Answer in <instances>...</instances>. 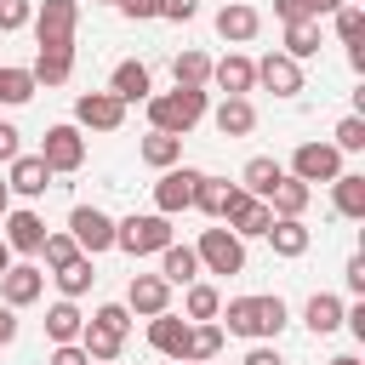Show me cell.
Returning <instances> with one entry per match:
<instances>
[{"label": "cell", "instance_id": "83f0119b", "mask_svg": "<svg viewBox=\"0 0 365 365\" xmlns=\"http://www.w3.org/2000/svg\"><path fill=\"white\" fill-rule=\"evenodd\" d=\"M217 354H222V325H211V319L188 325V354H182V365H211Z\"/></svg>", "mask_w": 365, "mask_h": 365}, {"label": "cell", "instance_id": "8d00e7d4", "mask_svg": "<svg viewBox=\"0 0 365 365\" xmlns=\"http://www.w3.org/2000/svg\"><path fill=\"white\" fill-rule=\"evenodd\" d=\"M34 91H40V86H34V74H29V68H11V63H0V103H6V108H23Z\"/></svg>", "mask_w": 365, "mask_h": 365}, {"label": "cell", "instance_id": "8992f818", "mask_svg": "<svg viewBox=\"0 0 365 365\" xmlns=\"http://www.w3.org/2000/svg\"><path fill=\"white\" fill-rule=\"evenodd\" d=\"M68 234H74L80 257H103V251H114V217L97 211V205H74V211H68Z\"/></svg>", "mask_w": 365, "mask_h": 365}, {"label": "cell", "instance_id": "6da1fadb", "mask_svg": "<svg viewBox=\"0 0 365 365\" xmlns=\"http://www.w3.org/2000/svg\"><path fill=\"white\" fill-rule=\"evenodd\" d=\"M228 336H251V342H274L285 331V302L279 297H234L228 308H217Z\"/></svg>", "mask_w": 365, "mask_h": 365}, {"label": "cell", "instance_id": "ba28073f", "mask_svg": "<svg viewBox=\"0 0 365 365\" xmlns=\"http://www.w3.org/2000/svg\"><path fill=\"white\" fill-rule=\"evenodd\" d=\"M74 125H86V131H120L125 125V103L114 91H80L74 97Z\"/></svg>", "mask_w": 365, "mask_h": 365}, {"label": "cell", "instance_id": "7402d4cb", "mask_svg": "<svg viewBox=\"0 0 365 365\" xmlns=\"http://www.w3.org/2000/svg\"><path fill=\"white\" fill-rule=\"evenodd\" d=\"M262 240H268V245H274V257H302V251H308V240H314V234H308V228H302V217H274V222H268V234H262Z\"/></svg>", "mask_w": 365, "mask_h": 365}, {"label": "cell", "instance_id": "74e56055", "mask_svg": "<svg viewBox=\"0 0 365 365\" xmlns=\"http://www.w3.org/2000/svg\"><path fill=\"white\" fill-rule=\"evenodd\" d=\"M314 51H319V23H285V57L302 63Z\"/></svg>", "mask_w": 365, "mask_h": 365}, {"label": "cell", "instance_id": "7c38bea8", "mask_svg": "<svg viewBox=\"0 0 365 365\" xmlns=\"http://www.w3.org/2000/svg\"><path fill=\"white\" fill-rule=\"evenodd\" d=\"M0 228H6L0 240H6L11 251H29V257H40L46 234H51V228H46V217H40V211H29V205H23V211H6V217H0Z\"/></svg>", "mask_w": 365, "mask_h": 365}, {"label": "cell", "instance_id": "30bf717a", "mask_svg": "<svg viewBox=\"0 0 365 365\" xmlns=\"http://www.w3.org/2000/svg\"><path fill=\"white\" fill-rule=\"evenodd\" d=\"M268 222H274V211H268V200H257V194H234V205L222 211V228L234 234V240H262L268 234Z\"/></svg>", "mask_w": 365, "mask_h": 365}, {"label": "cell", "instance_id": "ffe728a7", "mask_svg": "<svg viewBox=\"0 0 365 365\" xmlns=\"http://www.w3.org/2000/svg\"><path fill=\"white\" fill-rule=\"evenodd\" d=\"M6 188H11V194H23V200H40V194L51 188V171H46V160H40V154H17V160H11V177H6Z\"/></svg>", "mask_w": 365, "mask_h": 365}, {"label": "cell", "instance_id": "484cf974", "mask_svg": "<svg viewBox=\"0 0 365 365\" xmlns=\"http://www.w3.org/2000/svg\"><path fill=\"white\" fill-rule=\"evenodd\" d=\"M80 331H86V314H80L68 297L46 308V336H51V348H57V342H80Z\"/></svg>", "mask_w": 365, "mask_h": 365}, {"label": "cell", "instance_id": "cb8c5ba5", "mask_svg": "<svg viewBox=\"0 0 365 365\" xmlns=\"http://www.w3.org/2000/svg\"><path fill=\"white\" fill-rule=\"evenodd\" d=\"M211 120H217V131H222V137H251V125H257V108H251V97H222Z\"/></svg>", "mask_w": 365, "mask_h": 365}, {"label": "cell", "instance_id": "836d02e7", "mask_svg": "<svg viewBox=\"0 0 365 365\" xmlns=\"http://www.w3.org/2000/svg\"><path fill=\"white\" fill-rule=\"evenodd\" d=\"M34 86H63L74 74V51H34Z\"/></svg>", "mask_w": 365, "mask_h": 365}, {"label": "cell", "instance_id": "d6a6232c", "mask_svg": "<svg viewBox=\"0 0 365 365\" xmlns=\"http://www.w3.org/2000/svg\"><path fill=\"white\" fill-rule=\"evenodd\" d=\"M336 6H348V0H274V17H279V23H319V17H331Z\"/></svg>", "mask_w": 365, "mask_h": 365}, {"label": "cell", "instance_id": "8fae6325", "mask_svg": "<svg viewBox=\"0 0 365 365\" xmlns=\"http://www.w3.org/2000/svg\"><path fill=\"white\" fill-rule=\"evenodd\" d=\"M205 171H194V165H171L160 182H154V211L160 217H177V211H188L194 205V182H200Z\"/></svg>", "mask_w": 365, "mask_h": 365}, {"label": "cell", "instance_id": "52a82bcc", "mask_svg": "<svg viewBox=\"0 0 365 365\" xmlns=\"http://www.w3.org/2000/svg\"><path fill=\"white\" fill-rule=\"evenodd\" d=\"M194 257H200L205 274H245V240H234L228 228H205Z\"/></svg>", "mask_w": 365, "mask_h": 365}, {"label": "cell", "instance_id": "5bb4252c", "mask_svg": "<svg viewBox=\"0 0 365 365\" xmlns=\"http://www.w3.org/2000/svg\"><path fill=\"white\" fill-rule=\"evenodd\" d=\"M148 348H154L160 359H177V365H182V354H188V319L171 314V308L154 314V319H148Z\"/></svg>", "mask_w": 365, "mask_h": 365}, {"label": "cell", "instance_id": "7bdbcfd3", "mask_svg": "<svg viewBox=\"0 0 365 365\" xmlns=\"http://www.w3.org/2000/svg\"><path fill=\"white\" fill-rule=\"evenodd\" d=\"M91 319H97L103 331H114L120 342H125V331H131V308H125V302H103V308H97Z\"/></svg>", "mask_w": 365, "mask_h": 365}, {"label": "cell", "instance_id": "680465c9", "mask_svg": "<svg viewBox=\"0 0 365 365\" xmlns=\"http://www.w3.org/2000/svg\"><path fill=\"white\" fill-rule=\"evenodd\" d=\"M108 365H114V359H108Z\"/></svg>", "mask_w": 365, "mask_h": 365}, {"label": "cell", "instance_id": "5b68a950", "mask_svg": "<svg viewBox=\"0 0 365 365\" xmlns=\"http://www.w3.org/2000/svg\"><path fill=\"white\" fill-rule=\"evenodd\" d=\"M40 160H46V171H51V177H57V171H80V165H86V137H80V125H74V120L46 125Z\"/></svg>", "mask_w": 365, "mask_h": 365}, {"label": "cell", "instance_id": "ac0fdd59", "mask_svg": "<svg viewBox=\"0 0 365 365\" xmlns=\"http://www.w3.org/2000/svg\"><path fill=\"white\" fill-rule=\"evenodd\" d=\"M257 29H262V11H257V6H245V0L217 6V34H222V40L245 46V40H257Z\"/></svg>", "mask_w": 365, "mask_h": 365}, {"label": "cell", "instance_id": "f546056e", "mask_svg": "<svg viewBox=\"0 0 365 365\" xmlns=\"http://www.w3.org/2000/svg\"><path fill=\"white\" fill-rule=\"evenodd\" d=\"M279 177H285V165H279V160H268V154H257V160H245V171H240V182H245V194H257V200H268Z\"/></svg>", "mask_w": 365, "mask_h": 365}, {"label": "cell", "instance_id": "e575fe53", "mask_svg": "<svg viewBox=\"0 0 365 365\" xmlns=\"http://www.w3.org/2000/svg\"><path fill=\"white\" fill-rule=\"evenodd\" d=\"M137 154H143V160H148L154 171H171V165L182 160V137H165V131H148Z\"/></svg>", "mask_w": 365, "mask_h": 365}, {"label": "cell", "instance_id": "44dd1931", "mask_svg": "<svg viewBox=\"0 0 365 365\" xmlns=\"http://www.w3.org/2000/svg\"><path fill=\"white\" fill-rule=\"evenodd\" d=\"M342 314H348V302H342V297L314 291V297H308V308H302V325H308L314 336H331V331H342Z\"/></svg>", "mask_w": 365, "mask_h": 365}, {"label": "cell", "instance_id": "d590c367", "mask_svg": "<svg viewBox=\"0 0 365 365\" xmlns=\"http://www.w3.org/2000/svg\"><path fill=\"white\" fill-rule=\"evenodd\" d=\"M331 194H336V211H342V217H354V222L365 217V177H359V171H342V177L331 182Z\"/></svg>", "mask_w": 365, "mask_h": 365}, {"label": "cell", "instance_id": "277c9868", "mask_svg": "<svg viewBox=\"0 0 365 365\" xmlns=\"http://www.w3.org/2000/svg\"><path fill=\"white\" fill-rule=\"evenodd\" d=\"M114 245H120L125 257H160V251L171 245V217H160V211L125 217V222H114Z\"/></svg>", "mask_w": 365, "mask_h": 365}, {"label": "cell", "instance_id": "6f0895ef", "mask_svg": "<svg viewBox=\"0 0 365 365\" xmlns=\"http://www.w3.org/2000/svg\"><path fill=\"white\" fill-rule=\"evenodd\" d=\"M171 365H177V359H171Z\"/></svg>", "mask_w": 365, "mask_h": 365}, {"label": "cell", "instance_id": "f35d334b", "mask_svg": "<svg viewBox=\"0 0 365 365\" xmlns=\"http://www.w3.org/2000/svg\"><path fill=\"white\" fill-rule=\"evenodd\" d=\"M91 279H97V274H91V257H74L68 268H57V291H63L68 302H74V297H86V291H91Z\"/></svg>", "mask_w": 365, "mask_h": 365}, {"label": "cell", "instance_id": "b9f144b4", "mask_svg": "<svg viewBox=\"0 0 365 365\" xmlns=\"http://www.w3.org/2000/svg\"><path fill=\"white\" fill-rule=\"evenodd\" d=\"M40 257H46V268L57 274V268H68V262L80 257V245H74V234H46V245H40Z\"/></svg>", "mask_w": 365, "mask_h": 365}, {"label": "cell", "instance_id": "91938a15", "mask_svg": "<svg viewBox=\"0 0 365 365\" xmlns=\"http://www.w3.org/2000/svg\"><path fill=\"white\" fill-rule=\"evenodd\" d=\"M211 365H217V359H211Z\"/></svg>", "mask_w": 365, "mask_h": 365}, {"label": "cell", "instance_id": "4316f807", "mask_svg": "<svg viewBox=\"0 0 365 365\" xmlns=\"http://www.w3.org/2000/svg\"><path fill=\"white\" fill-rule=\"evenodd\" d=\"M308 200H314V188H308V182L279 177V182H274V194H268V211H274V217H302V211H308Z\"/></svg>", "mask_w": 365, "mask_h": 365}, {"label": "cell", "instance_id": "7dc6e473", "mask_svg": "<svg viewBox=\"0 0 365 365\" xmlns=\"http://www.w3.org/2000/svg\"><path fill=\"white\" fill-rule=\"evenodd\" d=\"M342 279H348V291H354V297H365V257H359V251L348 257V268H342Z\"/></svg>", "mask_w": 365, "mask_h": 365}, {"label": "cell", "instance_id": "f6af8a7d", "mask_svg": "<svg viewBox=\"0 0 365 365\" xmlns=\"http://www.w3.org/2000/svg\"><path fill=\"white\" fill-rule=\"evenodd\" d=\"M17 154H23V131H17V125H11V120H0V160H6V165H11V160H17Z\"/></svg>", "mask_w": 365, "mask_h": 365}, {"label": "cell", "instance_id": "9f6ffc18", "mask_svg": "<svg viewBox=\"0 0 365 365\" xmlns=\"http://www.w3.org/2000/svg\"><path fill=\"white\" fill-rule=\"evenodd\" d=\"M103 6H120V0H103Z\"/></svg>", "mask_w": 365, "mask_h": 365}, {"label": "cell", "instance_id": "ab89813d", "mask_svg": "<svg viewBox=\"0 0 365 365\" xmlns=\"http://www.w3.org/2000/svg\"><path fill=\"white\" fill-rule=\"evenodd\" d=\"M331 17H336V40H342V46L354 51V46L365 40V11H359V6H336Z\"/></svg>", "mask_w": 365, "mask_h": 365}, {"label": "cell", "instance_id": "11a10c76", "mask_svg": "<svg viewBox=\"0 0 365 365\" xmlns=\"http://www.w3.org/2000/svg\"><path fill=\"white\" fill-rule=\"evenodd\" d=\"M331 365H359V359H354V354H336V359H331Z\"/></svg>", "mask_w": 365, "mask_h": 365}, {"label": "cell", "instance_id": "c3c4849f", "mask_svg": "<svg viewBox=\"0 0 365 365\" xmlns=\"http://www.w3.org/2000/svg\"><path fill=\"white\" fill-rule=\"evenodd\" d=\"M200 11V0H160V17H171V23H188Z\"/></svg>", "mask_w": 365, "mask_h": 365}, {"label": "cell", "instance_id": "603a6c76", "mask_svg": "<svg viewBox=\"0 0 365 365\" xmlns=\"http://www.w3.org/2000/svg\"><path fill=\"white\" fill-rule=\"evenodd\" d=\"M160 279H165V285H194V279H200L194 245H177V240H171V245L160 251Z\"/></svg>", "mask_w": 365, "mask_h": 365}, {"label": "cell", "instance_id": "bcb514c9", "mask_svg": "<svg viewBox=\"0 0 365 365\" xmlns=\"http://www.w3.org/2000/svg\"><path fill=\"white\" fill-rule=\"evenodd\" d=\"M46 365H91V359H86V348H80V342H57Z\"/></svg>", "mask_w": 365, "mask_h": 365}, {"label": "cell", "instance_id": "60d3db41", "mask_svg": "<svg viewBox=\"0 0 365 365\" xmlns=\"http://www.w3.org/2000/svg\"><path fill=\"white\" fill-rule=\"evenodd\" d=\"M331 148H336V154H359V148H365V114H348V120H336V137H331Z\"/></svg>", "mask_w": 365, "mask_h": 365}, {"label": "cell", "instance_id": "f1b7e54d", "mask_svg": "<svg viewBox=\"0 0 365 365\" xmlns=\"http://www.w3.org/2000/svg\"><path fill=\"white\" fill-rule=\"evenodd\" d=\"M171 80H177V86H200V91H205V86H211V57H205V51H194V46H182V51L171 57Z\"/></svg>", "mask_w": 365, "mask_h": 365}, {"label": "cell", "instance_id": "d6986e66", "mask_svg": "<svg viewBox=\"0 0 365 365\" xmlns=\"http://www.w3.org/2000/svg\"><path fill=\"white\" fill-rule=\"evenodd\" d=\"M108 91L120 97V103H148L154 97V74H148V63H114V74H108Z\"/></svg>", "mask_w": 365, "mask_h": 365}, {"label": "cell", "instance_id": "3957f363", "mask_svg": "<svg viewBox=\"0 0 365 365\" xmlns=\"http://www.w3.org/2000/svg\"><path fill=\"white\" fill-rule=\"evenodd\" d=\"M74 29H80L74 0H40L34 6V46L40 51H74Z\"/></svg>", "mask_w": 365, "mask_h": 365}, {"label": "cell", "instance_id": "9c48e42d", "mask_svg": "<svg viewBox=\"0 0 365 365\" xmlns=\"http://www.w3.org/2000/svg\"><path fill=\"white\" fill-rule=\"evenodd\" d=\"M291 177L308 182V188H314V182H336V177H342V154H336L331 143H302V148L291 154Z\"/></svg>", "mask_w": 365, "mask_h": 365}, {"label": "cell", "instance_id": "f907efd6", "mask_svg": "<svg viewBox=\"0 0 365 365\" xmlns=\"http://www.w3.org/2000/svg\"><path fill=\"white\" fill-rule=\"evenodd\" d=\"M240 365H285V359H279V348H274V342H257V348H251Z\"/></svg>", "mask_w": 365, "mask_h": 365}, {"label": "cell", "instance_id": "f5cc1de1", "mask_svg": "<svg viewBox=\"0 0 365 365\" xmlns=\"http://www.w3.org/2000/svg\"><path fill=\"white\" fill-rule=\"evenodd\" d=\"M6 211H11V188L0 182V217H6Z\"/></svg>", "mask_w": 365, "mask_h": 365}, {"label": "cell", "instance_id": "2e32d148", "mask_svg": "<svg viewBox=\"0 0 365 365\" xmlns=\"http://www.w3.org/2000/svg\"><path fill=\"white\" fill-rule=\"evenodd\" d=\"M211 86H217L222 97H245V91L257 86V63H251L245 51H228L222 63H211Z\"/></svg>", "mask_w": 365, "mask_h": 365}, {"label": "cell", "instance_id": "4fadbf2b", "mask_svg": "<svg viewBox=\"0 0 365 365\" xmlns=\"http://www.w3.org/2000/svg\"><path fill=\"white\" fill-rule=\"evenodd\" d=\"M40 291H46V274L34 262H11L0 274V302L6 308H29V302H40Z\"/></svg>", "mask_w": 365, "mask_h": 365}, {"label": "cell", "instance_id": "9a60e30c", "mask_svg": "<svg viewBox=\"0 0 365 365\" xmlns=\"http://www.w3.org/2000/svg\"><path fill=\"white\" fill-rule=\"evenodd\" d=\"M125 308L143 314V319H154V314L171 308V285H165L160 274H131V285H125Z\"/></svg>", "mask_w": 365, "mask_h": 365}, {"label": "cell", "instance_id": "681fc988", "mask_svg": "<svg viewBox=\"0 0 365 365\" xmlns=\"http://www.w3.org/2000/svg\"><path fill=\"white\" fill-rule=\"evenodd\" d=\"M120 11L131 23H148V17H160V0H120Z\"/></svg>", "mask_w": 365, "mask_h": 365}, {"label": "cell", "instance_id": "e0dca14e", "mask_svg": "<svg viewBox=\"0 0 365 365\" xmlns=\"http://www.w3.org/2000/svg\"><path fill=\"white\" fill-rule=\"evenodd\" d=\"M257 86H268L274 97H297L302 91V63H291L285 51H268L257 63Z\"/></svg>", "mask_w": 365, "mask_h": 365}, {"label": "cell", "instance_id": "4dcf8cb0", "mask_svg": "<svg viewBox=\"0 0 365 365\" xmlns=\"http://www.w3.org/2000/svg\"><path fill=\"white\" fill-rule=\"evenodd\" d=\"M217 308H222V291H217V285L194 279V285L182 291V319H188V325H200V319H217Z\"/></svg>", "mask_w": 365, "mask_h": 365}, {"label": "cell", "instance_id": "ee69618b", "mask_svg": "<svg viewBox=\"0 0 365 365\" xmlns=\"http://www.w3.org/2000/svg\"><path fill=\"white\" fill-rule=\"evenodd\" d=\"M23 23H34V0H0V34H11Z\"/></svg>", "mask_w": 365, "mask_h": 365}, {"label": "cell", "instance_id": "d4e9b609", "mask_svg": "<svg viewBox=\"0 0 365 365\" xmlns=\"http://www.w3.org/2000/svg\"><path fill=\"white\" fill-rule=\"evenodd\" d=\"M234 194H240V188H234L228 177H200V182H194V211H205V217L222 222V211L234 205Z\"/></svg>", "mask_w": 365, "mask_h": 365}, {"label": "cell", "instance_id": "816d5d0a", "mask_svg": "<svg viewBox=\"0 0 365 365\" xmlns=\"http://www.w3.org/2000/svg\"><path fill=\"white\" fill-rule=\"evenodd\" d=\"M6 342H17V308L0 302V348H6Z\"/></svg>", "mask_w": 365, "mask_h": 365}, {"label": "cell", "instance_id": "1f68e13d", "mask_svg": "<svg viewBox=\"0 0 365 365\" xmlns=\"http://www.w3.org/2000/svg\"><path fill=\"white\" fill-rule=\"evenodd\" d=\"M80 348H86V359H91V365H108V359H120V348H125V342H120L114 331H103L97 319H86V331H80Z\"/></svg>", "mask_w": 365, "mask_h": 365}, {"label": "cell", "instance_id": "db71d44e", "mask_svg": "<svg viewBox=\"0 0 365 365\" xmlns=\"http://www.w3.org/2000/svg\"><path fill=\"white\" fill-rule=\"evenodd\" d=\"M6 268H11V245L0 240V274H6Z\"/></svg>", "mask_w": 365, "mask_h": 365}, {"label": "cell", "instance_id": "7a4b0ae2", "mask_svg": "<svg viewBox=\"0 0 365 365\" xmlns=\"http://www.w3.org/2000/svg\"><path fill=\"white\" fill-rule=\"evenodd\" d=\"M205 120V91L200 86H177V91H154L148 97V125L165 137H188Z\"/></svg>", "mask_w": 365, "mask_h": 365}]
</instances>
